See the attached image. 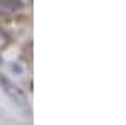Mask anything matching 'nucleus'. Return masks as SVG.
Instances as JSON below:
<instances>
[{"instance_id":"1","label":"nucleus","mask_w":126,"mask_h":125,"mask_svg":"<svg viewBox=\"0 0 126 125\" xmlns=\"http://www.w3.org/2000/svg\"><path fill=\"white\" fill-rule=\"evenodd\" d=\"M0 88L2 91L7 95L10 101L17 106H27V95L20 86H17L10 78H7L5 75L0 73Z\"/></svg>"}]
</instances>
